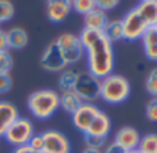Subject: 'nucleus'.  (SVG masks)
<instances>
[{"instance_id": "4be33fe9", "label": "nucleus", "mask_w": 157, "mask_h": 153, "mask_svg": "<svg viewBox=\"0 0 157 153\" xmlns=\"http://www.w3.org/2000/svg\"><path fill=\"white\" fill-rule=\"evenodd\" d=\"M138 150L140 153H157V134H146L140 136Z\"/></svg>"}, {"instance_id": "4468645a", "label": "nucleus", "mask_w": 157, "mask_h": 153, "mask_svg": "<svg viewBox=\"0 0 157 153\" xmlns=\"http://www.w3.org/2000/svg\"><path fill=\"white\" fill-rule=\"evenodd\" d=\"M110 130H111V121H110L109 116L103 112H99L85 134L107 139V136H109V134H110ZM85 134H83V135H85Z\"/></svg>"}, {"instance_id": "5701e85b", "label": "nucleus", "mask_w": 157, "mask_h": 153, "mask_svg": "<svg viewBox=\"0 0 157 153\" xmlns=\"http://www.w3.org/2000/svg\"><path fill=\"white\" fill-rule=\"evenodd\" d=\"M71 6L78 14L86 15L93 9H96V0H74L71 2Z\"/></svg>"}, {"instance_id": "f704fd0d", "label": "nucleus", "mask_w": 157, "mask_h": 153, "mask_svg": "<svg viewBox=\"0 0 157 153\" xmlns=\"http://www.w3.org/2000/svg\"><path fill=\"white\" fill-rule=\"evenodd\" d=\"M82 153H103V150H99V149H90V147H85L82 150Z\"/></svg>"}, {"instance_id": "39448f33", "label": "nucleus", "mask_w": 157, "mask_h": 153, "mask_svg": "<svg viewBox=\"0 0 157 153\" xmlns=\"http://www.w3.org/2000/svg\"><path fill=\"white\" fill-rule=\"evenodd\" d=\"M33 135H35V131H33V124L31 123V120L18 117L4 134V139L14 147H18L28 145Z\"/></svg>"}, {"instance_id": "dca6fc26", "label": "nucleus", "mask_w": 157, "mask_h": 153, "mask_svg": "<svg viewBox=\"0 0 157 153\" xmlns=\"http://www.w3.org/2000/svg\"><path fill=\"white\" fill-rule=\"evenodd\" d=\"M107 14L104 11H101L100 9H93L90 13H88L86 15H83V22H85V28L92 31H98L101 32L103 28L107 24Z\"/></svg>"}, {"instance_id": "393cba45", "label": "nucleus", "mask_w": 157, "mask_h": 153, "mask_svg": "<svg viewBox=\"0 0 157 153\" xmlns=\"http://www.w3.org/2000/svg\"><path fill=\"white\" fill-rule=\"evenodd\" d=\"M14 4L9 0H0V24L2 22H7L14 17Z\"/></svg>"}, {"instance_id": "ddd939ff", "label": "nucleus", "mask_w": 157, "mask_h": 153, "mask_svg": "<svg viewBox=\"0 0 157 153\" xmlns=\"http://www.w3.org/2000/svg\"><path fill=\"white\" fill-rule=\"evenodd\" d=\"M18 117H20V114H18V110L14 104L6 102V100L0 102V138L4 136L7 130L13 125V123Z\"/></svg>"}, {"instance_id": "f8f14e48", "label": "nucleus", "mask_w": 157, "mask_h": 153, "mask_svg": "<svg viewBox=\"0 0 157 153\" xmlns=\"http://www.w3.org/2000/svg\"><path fill=\"white\" fill-rule=\"evenodd\" d=\"M114 142L122 146L127 152H129V150L138 149L140 142V135L132 127H124V128H120L117 131L116 136H114Z\"/></svg>"}, {"instance_id": "f257e3e1", "label": "nucleus", "mask_w": 157, "mask_h": 153, "mask_svg": "<svg viewBox=\"0 0 157 153\" xmlns=\"http://www.w3.org/2000/svg\"><path fill=\"white\" fill-rule=\"evenodd\" d=\"M85 54L88 59V71L99 80L113 74L114 70V50L103 33L85 47Z\"/></svg>"}, {"instance_id": "72a5a7b5", "label": "nucleus", "mask_w": 157, "mask_h": 153, "mask_svg": "<svg viewBox=\"0 0 157 153\" xmlns=\"http://www.w3.org/2000/svg\"><path fill=\"white\" fill-rule=\"evenodd\" d=\"M9 49V45H7V38H6V32L0 29V52H4V50Z\"/></svg>"}, {"instance_id": "423d86ee", "label": "nucleus", "mask_w": 157, "mask_h": 153, "mask_svg": "<svg viewBox=\"0 0 157 153\" xmlns=\"http://www.w3.org/2000/svg\"><path fill=\"white\" fill-rule=\"evenodd\" d=\"M56 43L61 50L67 64H75L85 54V49H83L82 43H81L79 38L77 35L63 33L56 39Z\"/></svg>"}, {"instance_id": "e433bc0d", "label": "nucleus", "mask_w": 157, "mask_h": 153, "mask_svg": "<svg viewBox=\"0 0 157 153\" xmlns=\"http://www.w3.org/2000/svg\"><path fill=\"white\" fill-rule=\"evenodd\" d=\"M154 28H156V31H157V24H156V27H154Z\"/></svg>"}, {"instance_id": "7c9ffc66", "label": "nucleus", "mask_w": 157, "mask_h": 153, "mask_svg": "<svg viewBox=\"0 0 157 153\" xmlns=\"http://www.w3.org/2000/svg\"><path fill=\"white\" fill-rule=\"evenodd\" d=\"M103 153H127V150L113 141L103 147Z\"/></svg>"}, {"instance_id": "1a4fd4ad", "label": "nucleus", "mask_w": 157, "mask_h": 153, "mask_svg": "<svg viewBox=\"0 0 157 153\" xmlns=\"http://www.w3.org/2000/svg\"><path fill=\"white\" fill-rule=\"evenodd\" d=\"M43 138L42 153H70L71 143L68 138L57 130H48L40 134Z\"/></svg>"}, {"instance_id": "c756f323", "label": "nucleus", "mask_w": 157, "mask_h": 153, "mask_svg": "<svg viewBox=\"0 0 157 153\" xmlns=\"http://www.w3.org/2000/svg\"><path fill=\"white\" fill-rule=\"evenodd\" d=\"M120 4L118 0H98L96 2V7L98 9H100L101 11L106 13L107 10H111L114 9V7H117Z\"/></svg>"}, {"instance_id": "c85d7f7f", "label": "nucleus", "mask_w": 157, "mask_h": 153, "mask_svg": "<svg viewBox=\"0 0 157 153\" xmlns=\"http://www.w3.org/2000/svg\"><path fill=\"white\" fill-rule=\"evenodd\" d=\"M13 80L10 74H0V93H6L11 89Z\"/></svg>"}, {"instance_id": "20e7f679", "label": "nucleus", "mask_w": 157, "mask_h": 153, "mask_svg": "<svg viewBox=\"0 0 157 153\" xmlns=\"http://www.w3.org/2000/svg\"><path fill=\"white\" fill-rule=\"evenodd\" d=\"M74 92L82 99L83 103H93L100 99V80L89 71L78 73Z\"/></svg>"}, {"instance_id": "b1692460", "label": "nucleus", "mask_w": 157, "mask_h": 153, "mask_svg": "<svg viewBox=\"0 0 157 153\" xmlns=\"http://www.w3.org/2000/svg\"><path fill=\"white\" fill-rule=\"evenodd\" d=\"M145 88L146 92L151 95V97H157V67L151 68L149 71L145 81Z\"/></svg>"}, {"instance_id": "a878e982", "label": "nucleus", "mask_w": 157, "mask_h": 153, "mask_svg": "<svg viewBox=\"0 0 157 153\" xmlns=\"http://www.w3.org/2000/svg\"><path fill=\"white\" fill-rule=\"evenodd\" d=\"M13 68V57L9 50L0 52V74H9Z\"/></svg>"}, {"instance_id": "6ab92c4d", "label": "nucleus", "mask_w": 157, "mask_h": 153, "mask_svg": "<svg viewBox=\"0 0 157 153\" xmlns=\"http://www.w3.org/2000/svg\"><path fill=\"white\" fill-rule=\"evenodd\" d=\"M82 104H83L82 99L74 91H65L60 93V107L65 113L74 114Z\"/></svg>"}, {"instance_id": "473e14b6", "label": "nucleus", "mask_w": 157, "mask_h": 153, "mask_svg": "<svg viewBox=\"0 0 157 153\" xmlns=\"http://www.w3.org/2000/svg\"><path fill=\"white\" fill-rule=\"evenodd\" d=\"M13 153H42L39 150H35L29 146V145H24V146H18L13 150Z\"/></svg>"}, {"instance_id": "412c9836", "label": "nucleus", "mask_w": 157, "mask_h": 153, "mask_svg": "<svg viewBox=\"0 0 157 153\" xmlns=\"http://www.w3.org/2000/svg\"><path fill=\"white\" fill-rule=\"evenodd\" d=\"M77 78H78V71L71 70V68H65L64 71H61L59 75V88L61 89V92L74 91Z\"/></svg>"}, {"instance_id": "9d476101", "label": "nucleus", "mask_w": 157, "mask_h": 153, "mask_svg": "<svg viewBox=\"0 0 157 153\" xmlns=\"http://www.w3.org/2000/svg\"><path fill=\"white\" fill-rule=\"evenodd\" d=\"M99 112H100V110L93 103H83L82 106L72 114V124H74V127L78 131L85 134Z\"/></svg>"}, {"instance_id": "c9c22d12", "label": "nucleus", "mask_w": 157, "mask_h": 153, "mask_svg": "<svg viewBox=\"0 0 157 153\" xmlns=\"http://www.w3.org/2000/svg\"><path fill=\"white\" fill-rule=\"evenodd\" d=\"M127 153H140V152L138 149H135V150H129V152H127Z\"/></svg>"}, {"instance_id": "aec40b11", "label": "nucleus", "mask_w": 157, "mask_h": 153, "mask_svg": "<svg viewBox=\"0 0 157 153\" xmlns=\"http://www.w3.org/2000/svg\"><path fill=\"white\" fill-rule=\"evenodd\" d=\"M103 36L113 45L114 42L120 41L122 39V24L121 20H111V21H107L106 27L103 28L101 31Z\"/></svg>"}, {"instance_id": "2eb2a0df", "label": "nucleus", "mask_w": 157, "mask_h": 153, "mask_svg": "<svg viewBox=\"0 0 157 153\" xmlns=\"http://www.w3.org/2000/svg\"><path fill=\"white\" fill-rule=\"evenodd\" d=\"M138 14L140 15L149 28L156 27L157 24V0H143L135 7Z\"/></svg>"}, {"instance_id": "6e6552de", "label": "nucleus", "mask_w": 157, "mask_h": 153, "mask_svg": "<svg viewBox=\"0 0 157 153\" xmlns=\"http://www.w3.org/2000/svg\"><path fill=\"white\" fill-rule=\"evenodd\" d=\"M40 65L43 70L49 71V73H61L68 67V64L64 60L61 50L57 46L56 41L50 42L46 46V49H44L40 57Z\"/></svg>"}, {"instance_id": "bb28decb", "label": "nucleus", "mask_w": 157, "mask_h": 153, "mask_svg": "<svg viewBox=\"0 0 157 153\" xmlns=\"http://www.w3.org/2000/svg\"><path fill=\"white\" fill-rule=\"evenodd\" d=\"M85 143H86V147L103 150V147L106 146V138H99V136L85 134Z\"/></svg>"}, {"instance_id": "0eeeda50", "label": "nucleus", "mask_w": 157, "mask_h": 153, "mask_svg": "<svg viewBox=\"0 0 157 153\" xmlns=\"http://www.w3.org/2000/svg\"><path fill=\"white\" fill-rule=\"evenodd\" d=\"M121 24H122V39L129 42L142 39L143 33L149 28L135 9H131L124 15V18L121 20Z\"/></svg>"}, {"instance_id": "9b49d317", "label": "nucleus", "mask_w": 157, "mask_h": 153, "mask_svg": "<svg viewBox=\"0 0 157 153\" xmlns=\"http://www.w3.org/2000/svg\"><path fill=\"white\" fill-rule=\"evenodd\" d=\"M71 10L72 6L70 0H49L46 3V15L53 22H63Z\"/></svg>"}, {"instance_id": "7ed1b4c3", "label": "nucleus", "mask_w": 157, "mask_h": 153, "mask_svg": "<svg viewBox=\"0 0 157 153\" xmlns=\"http://www.w3.org/2000/svg\"><path fill=\"white\" fill-rule=\"evenodd\" d=\"M131 93L129 81L124 75L110 74L100 80V97L110 104H120Z\"/></svg>"}, {"instance_id": "f03ea898", "label": "nucleus", "mask_w": 157, "mask_h": 153, "mask_svg": "<svg viewBox=\"0 0 157 153\" xmlns=\"http://www.w3.org/2000/svg\"><path fill=\"white\" fill-rule=\"evenodd\" d=\"M28 109L36 118L48 120L60 109V95L53 89L35 91L28 97Z\"/></svg>"}, {"instance_id": "f3484780", "label": "nucleus", "mask_w": 157, "mask_h": 153, "mask_svg": "<svg viewBox=\"0 0 157 153\" xmlns=\"http://www.w3.org/2000/svg\"><path fill=\"white\" fill-rule=\"evenodd\" d=\"M6 38H7V45L9 49H14V50H21L24 49L28 45V33L25 29L20 27L11 28L6 32Z\"/></svg>"}, {"instance_id": "cd10ccee", "label": "nucleus", "mask_w": 157, "mask_h": 153, "mask_svg": "<svg viewBox=\"0 0 157 153\" xmlns=\"http://www.w3.org/2000/svg\"><path fill=\"white\" fill-rule=\"evenodd\" d=\"M146 117L153 123H157V97H151L146 104Z\"/></svg>"}, {"instance_id": "a211bd4d", "label": "nucleus", "mask_w": 157, "mask_h": 153, "mask_svg": "<svg viewBox=\"0 0 157 153\" xmlns=\"http://www.w3.org/2000/svg\"><path fill=\"white\" fill-rule=\"evenodd\" d=\"M142 43L145 49V54L149 60L157 61V31L154 27L146 29L142 36Z\"/></svg>"}, {"instance_id": "2f4dec72", "label": "nucleus", "mask_w": 157, "mask_h": 153, "mask_svg": "<svg viewBox=\"0 0 157 153\" xmlns=\"http://www.w3.org/2000/svg\"><path fill=\"white\" fill-rule=\"evenodd\" d=\"M28 145H29L32 149L42 152V149H43V138H42V135L40 134H35V135L31 138V141Z\"/></svg>"}]
</instances>
